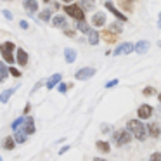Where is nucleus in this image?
I'll list each match as a JSON object with an SVG mask.
<instances>
[{"label":"nucleus","instance_id":"obj_5","mask_svg":"<svg viewBox=\"0 0 161 161\" xmlns=\"http://www.w3.org/2000/svg\"><path fill=\"white\" fill-rule=\"evenodd\" d=\"M94 75H95V68H81V69L76 71L75 78L76 80H90Z\"/></svg>","mask_w":161,"mask_h":161},{"label":"nucleus","instance_id":"obj_35","mask_svg":"<svg viewBox=\"0 0 161 161\" xmlns=\"http://www.w3.org/2000/svg\"><path fill=\"white\" fill-rule=\"evenodd\" d=\"M2 14H4V16H5V18H7V19H12V14H11V12H9V11H4V12H2Z\"/></svg>","mask_w":161,"mask_h":161},{"label":"nucleus","instance_id":"obj_1","mask_svg":"<svg viewBox=\"0 0 161 161\" xmlns=\"http://www.w3.org/2000/svg\"><path fill=\"white\" fill-rule=\"evenodd\" d=\"M126 130L130 132V135H133L137 140H146L147 137V128L144 123H140L139 119H130L128 125H126Z\"/></svg>","mask_w":161,"mask_h":161},{"label":"nucleus","instance_id":"obj_39","mask_svg":"<svg viewBox=\"0 0 161 161\" xmlns=\"http://www.w3.org/2000/svg\"><path fill=\"white\" fill-rule=\"evenodd\" d=\"M68 149H69V146H64V147H63V149H61V151H59V154H64V153H66V151H68Z\"/></svg>","mask_w":161,"mask_h":161},{"label":"nucleus","instance_id":"obj_4","mask_svg":"<svg viewBox=\"0 0 161 161\" xmlns=\"http://www.w3.org/2000/svg\"><path fill=\"white\" fill-rule=\"evenodd\" d=\"M64 11H66V14H69L71 18L78 19V21H81V19H83V9H81L80 5H76V4L66 5V7H64Z\"/></svg>","mask_w":161,"mask_h":161},{"label":"nucleus","instance_id":"obj_11","mask_svg":"<svg viewBox=\"0 0 161 161\" xmlns=\"http://www.w3.org/2000/svg\"><path fill=\"white\" fill-rule=\"evenodd\" d=\"M151 43L147 42V40H140V42H137L135 45H133V50H135L137 54H146L147 50H149Z\"/></svg>","mask_w":161,"mask_h":161},{"label":"nucleus","instance_id":"obj_44","mask_svg":"<svg viewBox=\"0 0 161 161\" xmlns=\"http://www.w3.org/2000/svg\"><path fill=\"white\" fill-rule=\"evenodd\" d=\"M158 26H159V28H161V21H159V23H158Z\"/></svg>","mask_w":161,"mask_h":161},{"label":"nucleus","instance_id":"obj_7","mask_svg":"<svg viewBox=\"0 0 161 161\" xmlns=\"http://www.w3.org/2000/svg\"><path fill=\"white\" fill-rule=\"evenodd\" d=\"M137 116H139L140 119H147L153 116V108H151L149 104H142L139 109H137Z\"/></svg>","mask_w":161,"mask_h":161},{"label":"nucleus","instance_id":"obj_3","mask_svg":"<svg viewBox=\"0 0 161 161\" xmlns=\"http://www.w3.org/2000/svg\"><path fill=\"white\" fill-rule=\"evenodd\" d=\"M12 50H14V43L12 42H4L0 43V54L4 56L5 63H14V56H12Z\"/></svg>","mask_w":161,"mask_h":161},{"label":"nucleus","instance_id":"obj_19","mask_svg":"<svg viewBox=\"0 0 161 161\" xmlns=\"http://www.w3.org/2000/svg\"><path fill=\"white\" fill-rule=\"evenodd\" d=\"M52 25L56 28H64L66 26V18L64 16H56V18H52Z\"/></svg>","mask_w":161,"mask_h":161},{"label":"nucleus","instance_id":"obj_24","mask_svg":"<svg viewBox=\"0 0 161 161\" xmlns=\"http://www.w3.org/2000/svg\"><path fill=\"white\" fill-rule=\"evenodd\" d=\"M95 146H97V149L101 151V153H109V149H111V146H109L108 142H104V140H99L97 144H95Z\"/></svg>","mask_w":161,"mask_h":161},{"label":"nucleus","instance_id":"obj_26","mask_svg":"<svg viewBox=\"0 0 161 161\" xmlns=\"http://www.w3.org/2000/svg\"><path fill=\"white\" fill-rule=\"evenodd\" d=\"M78 30H80V31H83V33H87V35H88V33H90V26H88L87 25V23H85V21H78Z\"/></svg>","mask_w":161,"mask_h":161},{"label":"nucleus","instance_id":"obj_22","mask_svg":"<svg viewBox=\"0 0 161 161\" xmlns=\"http://www.w3.org/2000/svg\"><path fill=\"white\" fill-rule=\"evenodd\" d=\"M7 75H9V69H7V66H5L4 63H0V83L7 80Z\"/></svg>","mask_w":161,"mask_h":161},{"label":"nucleus","instance_id":"obj_8","mask_svg":"<svg viewBox=\"0 0 161 161\" xmlns=\"http://www.w3.org/2000/svg\"><path fill=\"white\" fill-rule=\"evenodd\" d=\"M23 132H25L26 135H33V133H35V123H33L31 116H26V118H25V123H23Z\"/></svg>","mask_w":161,"mask_h":161},{"label":"nucleus","instance_id":"obj_37","mask_svg":"<svg viewBox=\"0 0 161 161\" xmlns=\"http://www.w3.org/2000/svg\"><path fill=\"white\" fill-rule=\"evenodd\" d=\"M101 132L108 133V132H109V125H102V130H101Z\"/></svg>","mask_w":161,"mask_h":161},{"label":"nucleus","instance_id":"obj_17","mask_svg":"<svg viewBox=\"0 0 161 161\" xmlns=\"http://www.w3.org/2000/svg\"><path fill=\"white\" fill-rule=\"evenodd\" d=\"M64 57H66V63H75L76 61V50L75 49H64Z\"/></svg>","mask_w":161,"mask_h":161},{"label":"nucleus","instance_id":"obj_13","mask_svg":"<svg viewBox=\"0 0 161 161\" xmlns=\"http://www.w3.org/2000/svg\"><path fill=\"white\" fill-rule=\"evenodd\" d=\"M61 80H63V75H61V73L52 75V76H50L49 80H47V88H49V90L56 88V85H59V83H61Z\"/></svg>","mask_w":161,"mask_h":161},{"label":"nucleus","instance_id":"obj_40","mask_svg":"<svg viewBox=\"0 0 161 161\" xmlns=\"http://www.w3.org/2000/svg\"><path fill=\"white\" fill-rule=\"evenodd\" d=\"M30 109H31V108H30V104H26V108H25V114H28Z\"/></svg>","mask_w":161,"mask_h":161},{"label":"nucleus","instance_id":"obj_2","mask_svg":"<svg viewBox=\"0 0 161 161\" xmlns=\"http://www.w3.org/2000/svg\"><path fill=\"white\" fill-rule=\"evenodd\" d=\"M132 140V135H130L128 130H118V132L113 133V142L116 146H125V144H130Z\"/></svg>","mask_w":161,"mask_h":161},{"label":"nucleus","instance_id":"obj_28","mask_svg":"<svg viewBox=\"0 0 161 161\" xmlns=\"http://www.w3.org/2000/svg\"><path fill=\"white\" fill-rule=\"evenodd\" d=\"M23 123H25V118H23V116H21V118H18V119H16L14 123H12V130H14V132H16V130H18V128H21V125H23Z\"/></svg>","mask_w":161,"mask_h":161},{"label":"nucleus","instance_id":"obj_31","mask_svg":"<svg viewBox=\"0 0 161 161\" xmlns=\"http://www.w3.org/2000/svg\"><path fill=\"white\" fill-rule=\"evenodd\" d=\"M9 75H12V76L19 78V76H21V71H19V69H16V68L12 66V68H9Z\"/></svg>","mask_w":161,"mask_h":161},{"label":"nucleus","instance_id":"obj_16","mask_svg":"<svg viewBox=\"0 0 161 161\" xmlns=\"http://www.w3.org/2000/svg\"><path fill=\"white\" fill-rule=\"evenodd\" d=\"M23 5H25V11L33 14V12L38 9V4H36V0H23Z\"/></svg>","mask_w":161,"mask_h":161},{"label":"nucleus","instance_id":"obj_25","mask_svg":"<svg viewBox=\"0 0 161 161\" xmlns=\"http://www.w3.org/2000/svg\"><path fill=\"white\" fill-rule=\"evenodd\" d=\"M14 139L12 137H5V140H4V149H7V151H11V149H14Z\"/></svg>","mask_w":161,"mask_h":161},{"label":"nucleus","instance_id":"obj_12","mask_svg":"<svg viewBox=\"0 0 161 161\" xmlns=\"http://www.w3.org/2000/svg\"><path fill=\"white\" fill-rule=\"evenodd\" d=\"M16 63H18L19 66H26V64H28V54L23 49L16 50Z\"/></svg>","mask_w":161,"mask_h":161},{"label":"nucleus","instance_id":"obj_6","mask_svg":"<svg viewBox=\"0 0 161 161\" xmlns=\"http://www.w3.org/2000/svg\"><path fill=\"white\" fill-rule=\"evenodd\" d=\"M104 5H106V9H108V11H111V14H114V16H116V19H118L119 23H125V21H126V16H125V14H121V12H119L118 9L114 7V4H113L111 0H108V2H106Z\"/></svg>","mask_w":161,"mask_h":161},{"label":"nucleus","instance_id":"obj_23","mask_svg":"<svg viewBox=\"0 0 161 161\" xmlns=\"http://www.w3.org/2000/svg\"><path fill=\"white\" fill-rule=\"evenodd\" d=\"M121 31H123L121 23H113V25L109 26V31H108V33H114V35H119Z\"/></svg>","mask_w":161,"mask_h":161},{"label":"nucleus","instance_id":"obj_9","mask_svg":"<svg viewBox=\"0 0 161 161\" xmlns=\"http://www.w3.org/2000/svg\"><path fill=\"white\" fill-rule=\"evenodd\" d=\"M133 50V43H130V42H125V43H121V45L118 47V49H114V56H123V54H130Z\"/></svg>","mask_w":161,"mask_h":161},{"label":"nucleus","instance_id":"obj_42","mask_svg":"<svg viewBox=\"0 0 161 161\" xmlns=\"http://www.w3.org/2000/svg\"><path fill=\"white\" fill-rule=\"evenodd\" d=\"M158 99H159V104H161V94H159V95H158Z\"/></svg>","mask_w":161,"mask_h":161},{"label":"nucleus","instance_id":"obj_32","mask_svg":"<svg viewBox=\"0 0 161 161\" xmlns=\"http://www.w3.org/2000/svg\"><path fill=\"white\" fill-rule=\"evenodd\" d=\"M149 161H161V153H154Z\"/></svg>","mask_w":161,"mask_h":161},{"label":"nucleus","instance_id":"obj_15","mask_svg":"<svg viewBox=\"0 0 161 161\" xmlns=\"http://www.w3.org/2000/svg\"><path fill=\"white\" fill-rule=\"evenodd\" d=\"M18 88H19V85H18V87H12V88H7V90H4L2 94H0V102H2V104H7V102H9V97H11V95L14 94Z\"/></svg>","mask_w":161,"mask_h":161},{"label":"nucleus","instance_id":"obj_36","mask_svg":"<svg viewBox=\"0 0 161 161\" xmlns=\"http://www.w3.org/2000/svg\"><path fill=\"white\" fill-rule=\"evenodd\" d=\"M19 26H21L23 30H26V28H28V23H26V21H21V23H19Z\"/></svg>","mask_w":161,"mask_h":161},{"label":"nucleus","instance_id":"obj_34","mask_svg":"<svg viewBox=\"0 0 161 161\" xmlns=\"http://www.w3.org/2000/svg\"><path fill=\"white\" fill-rule=\"evenodd\" d=\"M64 35H66V36H71V38H73L75 33H73V30H66V31H64Z\"/></svg>","mask_w":161,"mask_h":161},{"label":"nucleus","instance_id":"obj_33","mask_svg":"<svg viewBox=\"0 0 161 161\" xmlns=\"http://www.w3.org/2000/svg\"><path fill=\"white\" fill-rule=\"evenodd\" d=\"M118 85V80H111V81H108L106 83V88H111V87H116Z\"/></svg>","mask_w":161,"mask_h":161},{"label":"nucleus","instance_id":"obj_47","mask_svg":"<svg viewBox=\"0 0 161 161\" xmlns=\"http://www.w3.org/2000/svg\"><path fill=\"white\" fill-rule=\"evenodd\" d=\"M0 161H2V158H0Z\"/></svg>","mask_w":161,"mask_h":161},{"label":"nucleus","instance_id":"obj_18","mask_svg":"<svg viewBox=\"0 0 161 161\" xmlns=\"http://www.w3.org/2000/svg\"><path fill=\"white\" fill-rule=\"evenodd\" d=\"M12 139H14V142H18V144H23L26 140V133L23 132V128H18L14 132V137H12Z\"/></svg>","mask_w":161,"mask_h":161},{"label":"nucleus","instance_id":"obj_45","mask_svg":"<svg viewBox=\"0 0 161 161\" xmlns=\"http://www.w3.org/2000/svg\"><path fill=\"white\" fill-rule=\"evenodd\" d=\"M158 45H159V47H161V40H159V42H158Z\"/></svg>","mask_w":161,"mask_h":161},{"label":"nucleus","instance_id":"obj_41","mask_svg":"<svg viewBox=\"0 0 161 161\" xmlns=\"http://www.w3.org/2000/svg\"><path fill=\"white\" fill-rule=\"evenodd\" d=\"M94 161H106V159H102V158H95Z\"/></svg>","mask_w":161,"mask_h":161},{"label":"nucleus","instance_id":"obj_20","mask_svg":"<svg viewBox=\"0 0 161 161\" xmlns=\"http://www.w3.org/2000/svg\"><path fill=\"white\" fill-rule=\"evenodd\" d=\"M97 42H99V33L95 30H90V33H88V43L90 45H97Z\"/></svg>","mask_w":161,"mask_h":161},{"label":"nucleus","instance_id":"obj_38","mask_svg":"<svg viewBox=\"0 0 161 161\" xmlns=\"http://www.w3.org/2000/svg\"><path fill=\"white\" fill-rule=\"evenodd\" d=\"M106 40H108V42H113V40H114V36L109 35V33H108V35H106Z\"/></svg>","mask_w":161,"mask_h":161},{"label":"nucleus","instance_id":"obj_14","mask_svg":"<svg viewBox=\"0 0 161 161\" xmlns=\"http://www.w3.org/2000/svg\"><path fill=\"white\" fill-rule=\"evenodd\" d=\"M147 128V133H149L153 139H158L159 137V133H161V128H159V125L158 123H149V125L146 126Z\"/></svg>","mask_w":161,"mask_h":161},{"label":"nucleus","instance_id":"obj_29","mask_svg":"<svg viewBox=\"0 0 161 161\" xmlns=\"http://www.w3.org/2000/svg\"><path fill=\"white\" fill-rule=\"evenodd\" d=\"M154 94H156V88H153V87H146V88H144V95H146V97L154 95Z\"/></svg>","mask_w":161,"mask_h":161},{"label":"nucleus","instance_id":"obj_21","mask_svg":"<svg viewBox=\"0 0 161 161\" xmlns=\"http://www.w3.org/2000/svg\"><path fill=\"white\" fill-rule=\"evenodd\" d=\"M80 5H81L83 11H92L94 5H95V2H94V0H80Z\"/></svg>","mask_w":161,"mask_h":161},{"label":"nucleus","instance_id":"obj_30","mask_svg":"<svg viewBox=\"0 0 161 161\" xmlns=\"http://www.w3.org/2000/svg\"><path fill=\"white\" fill-rule=\"evenodd\" d=\"M68 88H69V85H68V83H59V85H57V90H59L61 94H66Z\"/></svg>","mask_w":161,"mask_h":161},{"label":"nucleus","instance_id":"obj_46","mask_svg":"<svg viewBox=\"0 0 161 161\" xmlns=\"http://www.w3.org/2000/svg\"><path fill=\"white\" fill-rule=\"evenodd\" d=\"M43 2H49V0H43Z\"/></svg>","mask_w":161,"mask_h":161},{"label":"nucleus","instance_id":"obj_27","mask_svg":"<svg viewBox=\"0 0 161 161\" xmlns=\"http://www.w3.org/2000/svg\"><path fill=\"white\" fill-rule=\"evenodd\" d=\"M40 19H42V21H49L50 19V9H43V11L40 12Z\"/></svg>","mask_w":161,"mask_h":161},{"label":"nucleus","instance_id":"obj_10","mask_svg":"<svg viewBox=\"0 0 161 161\" xmlns=\"http://www.w3.org/2000/svg\"><path fill=\"white\" fill-rule=\"evenodd\" d=\"M92 25H94L95 28L104 26L106 25V14H104V12H95V14L92 16Z\"/></svg>","mask_w":161,"mask_h":161},{"label":"nucleus","instance_id":"obj_43","mask_svg":"<svg viewBox=\"0 0 161 161\" xmlns=\"http://www.w3.org/2000/svg\"><path fill=\"white\" fill-rule=\"evenodd\" d=\"M63 2H68V4H69V2H71V0H63Z\"/></svg>","mask_w":161,"mask_h":161}]
</instances>
